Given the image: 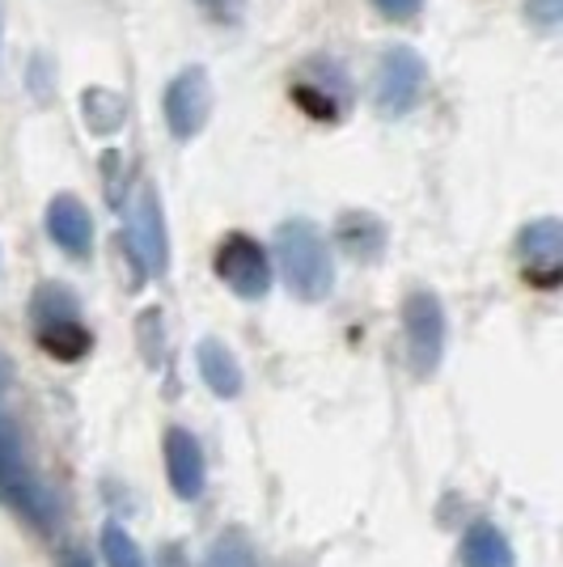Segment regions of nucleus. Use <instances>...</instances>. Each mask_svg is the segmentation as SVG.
<instances>
[{"label":"nucleus","instance_id":"17","mask_svg":"<svg viewBox=\"0 0 563 567\" xmlns=\"http://www.w3.org/2000/svg\"><path fill=\"white\" fill-rule=\"evenodd\" d=\"M102 555H106V567H149L144 550L123 525H106L102 529Z\"/></svg>","mask_w":563,"mask_h":567},{"label":"nucleus","instance_id":"2","mask_svg":"<svg viewBox=\"0 0 563 567\" xmlns=\"http://www.w3.org/2000/svg\"><path fill=\"white\" fill-rule=\"evenodd\" d=\"M423 81H428V64L420 60V51L390 48L377 64V111L386 118H402L407 111H416Z\"/></svg>","mask_w":563,"mask_h":567},{"label":"nucleus","instance_id":"14","mask_svg":"<svg viewBox=\"0 0 563 567\" xmlns=\"http://www.w3.org/2000/svg\"><path fill=\"white\" fill-rule=\"evenodd\" d=\"M339 246L356 255V259H377L381 255V246H386V229H381V220L369 213H344L339 216Z\"/></svg>","mask_w":563,"mask_h":567},{"label":"nucleus","instance_id":"1","mask_svg":"<svg viewBox=\"0 0 563 567\" xmlns=\"http://www.w3.org/2000/svg\"><path fill=\"white\" fill-rule=\"evenodd\" d=\"M276 259L288 280V292L301 301H323L335 288V267H330L327 237L309 220H284L276 229Z\"/></svg>","mask_w":563,"mask_h":567},{"label":"nucleus","instance_id":"12","mask_svg":"<svg viewBox=\"0 0 563 567\" xmlns=\"http://www.w3.org/2000/svg\"><path fill=\"white\" fill-rule=\"evenodd\" d=\"M39 343L55 360H81L94 339L81 327V313H55V318H39Z\"/></svg>","mask_w":563,"mask_h":567},{"label":"nucleus","instance_id":"10","mask_svg":"<svg viewBox=\"0 0 563 567\" xmlns=\"http://www.w3.org/2000/svg\"><path fill=\"white\" fill-rule=\"evenodd\" d=\"M0 487L18 499V504H22L25 513H34L39 520L48 517V508H43V487H39V483L22 471L18 441H13V432H9V424H4V420H0Z\"/></svg>","mask_w":563,"mask_h":567},{"label":"nucleus","instance_id":"24","mask_svg":"<svg viewBox=\"0 0 563 567\" xmlns=\"http://www.w3.org/2000/svg\"><path fill=\"white\" fill-rule=\"evenodd\" d=\"M0 30H4V18H0Z\"/></svg>","mask_w":563,"mask_h":567},{"label":"nucleus","instance_id":"5","mask_svg":"<svg viewBox=\"0 0 563 567\" xmlns=\"http://www.w3.org/2000/svg\"><path fill=\"white\" fill-rule=\"evenodd\" d=\"M212 115V81L199 64L183 69L165 85V123L174 141H195Z\"/></svg>","mask_w":563,"mask_h":567},{"label":"nucleus","instance_id":"3","mask_svg":"<svg viewBox=\"0 0 563 567\" xmlns=\"http://www.w3.org/2000/svg\"><path fill=\"white\" fill-rule=\"evenodd\" d=\"M216 276H221V284H225L229 292L246 297V301H258V297H267V288H272L267 250L258 246L255 237L229 234L216 246Z\"/></svg>","mask_w":563,"mask_h":567},{"label":"nucleus","instance_id":"19","mask_svg":"<svg viewBox=\"0 0 563 567\" xmlns=\"http://www.w3.org/2000/svg\"><path fill=\"white\" fill-rule=\"evenodd\" d=\"M195 4L208 13L212 22H221V25L242 22V9H246V0H195Z\"/></svg>","mask_w":563,"mask_h":567},{"label":"nucleus","instance_id":"4","mask_svg":"<svg viewBox=\"0 0 563 567\" xmlns=\"http://www.w3.org/2000/svg\"><path fill=\"white\" fill-rule=\"evenodd\" d=\"M402 327H407V348H411V364L416 373L428 378L441 352H446V309L437 301V292H411L407 306H402Z\"/></svg>","mask_w":563,"mask_h":567},{"label":"nucleus","instance_id":"20","mask_svg":"<svg viewBox=\"0 0 563 567\" xmlns=\"http://www.w3.org/2000/svg\"><path fill=\"white\" fill-rule=\"evenodd\" d=\"M420 4L423 0H373V9L390 22H411L420 13Z\"/></svg>","mask_w":563,"mask_h":567},{"label":"nucleus","instance_id":"23","mask_svg":"<svg viewBox=\"0 0 563 567\" xmlns=\"http://www.w3.org/2000/svg\"><path fill=\"white\" fill-rule=\"evenodd\" d=\"M4 385H9V364L0 360V394H4Z\"/></svg>","mask_w":563,"mask_h":567},{"label":"nucleus","instance_id":"6","mask_svg":"<svg viewBox=\"0 0 563 567\" xmlns=\"http://www.w3.org/2000/svg\"><path fill=\"white\" fill-rule=\"evenodd\" d=\"M132 250L149 276H162L165 262H170V241H165V216L157 190L144 187L136 195V208H132Z\"/></svg>","mask_w":563,"mask_h":567},{"label":"nucleus","instance_id":"21","mask_svg":"<svg viewBox=\"0 0 563 567\" xmlns=\"http://www.w3.org/2000/svg\"><path fill=\"white\" fill-rule=\"evenodd\" d=\"M525 9H530V18H534L542 30H555V25H560V13H563V0H530Z\"/></svg>","mask_w":563,"mask_h":567},{"label":"nucleus","instance_id":"9","mask_svg":"<svg viewBox=\"0 0 563 567\" xmlns=\"http://www.w3.org/2000/svg\"><path fill=\"white\" fill-rule=\"evenodd\" d=\"M560 250H563V229L555 216L534 220L521 229V255H525V276L542 288L560 280Z\"/></svg>","mask_w":563,"mask_h":567},{"label":"nucleus","instance_id":"18","mask_svg":"<svg viewBox=\"0 0 563 567\" xmlns=\"http://www.w3.org/2000/svg\"><path fill=\"white\" fill-rule=\"evenodd\" d=\"M204 567H258V555L242 534H225V538L208 550V564Z\"/></svg>","mask_w":563,"mask_h":567},{"label":"nucleus","instance_id":"15","mask_svg":"<svg viewBox=\"0 0 563 567\" xmlns=\"http://www.w3.org/2000/svg\"><path fill=\"white\" fill-rule=\"evenodd\" d=\"M81 115H85L94 136H115L119 127H123V118H127V102H123L115 90L94 85V90L81 94Z\"/></svg>","mask_w":563,"mask_h":567},{"label":"nucleus","instance_id":"16","mask_svg":"<svg viewBox=\"0 0 563 567\" xmlns=\"http://www.w3.org/2000/svg\"><path fill=\"white\" fill-rule=\"evenodd\" d=\"M330 76H335V72H327V81ZM327 81L318 76V85H309L306 76H301V81L293 85V97L306 106L309 115H318V118H335L339 115V106H344V85H335V90H330Z\"/></svg>","mask_w":563,"mask_h":567},{"label":"nucleus","instance_id":"7","mask_svg":"<svg viewBox=\"0 0 563 567\" xmlns=\"http://www.w3.org/2000/svg\"><path fill=\"white\" fill-rule=\"evenodd\" d=\"M165 474H170V487H174L178 499L204 496L208 466H204L199 441H195L191 432H183V427H170V432H165Z\"/></svg>","mask_w":563,"mask_h":567},{"label":"nucleus","instance_id":"13","mask_svg":"<svg viewBox=\"0 0 563 567\" xmlns=\"http://www.w3.org/2000/svg\"><path fill=\"white\" fill-rule=\"evenodd\" d=\"M462 564L467 567H516V555L509 538L492 520H474L462 538Z\"/></svg>","mask_w":563,"mask_h":567},{"label":"nucleus","instance_id":"11","mask_svg":"<svg viewBox=\"0 0 563 567\" xmlns=\"http://www.w3.org/2000/svg\"><path fill=\"white\" fill-rule=\"evenodd\" d=\"M195 360H199V373H204V381H208V390L216 399H237L242 394V364H237V355L221 339H204L195 348Z\"/></svg>","mask_w":563,"mask_h":567},{"label":"nucleus","instance_id":"22","mask_svg":"<svg viewBox=\"0 0 563 567\" xmlns=\"http://www.w3.org/2000/svg\"><path fill=\"white\" fill-rule=\"evenodd\" d=\"M64 567H94V564H90L85 555H69V564H64Z\"/></svg>","mask_w":563,"mask_h":567},{"label":"nucleus","instance_id":"8","mask_svg":"<svg viewBox=\"0 0 563 567\" xmlns=\"http://www.w3.org/2000/svg\"><path fill=\"white\" fill-rule=\"evenodd\" d=\"M48 234L72 259H85L94 250V216L76 195H55L48 204Z\"/></svg>","mask_w":563,"mask_h":567}]
</instances>
